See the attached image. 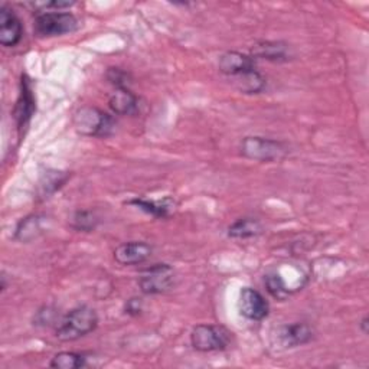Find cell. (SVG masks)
<instances>
[{
    "label": "cell",
    "mask_w": 369,
    "mask_h": 369,
    "mask_svg": "<svg viewBox=\"0 0 369 369\" xmlns=\"http://www.w3.org/2000/svg\"><path fill=\"white\" fill-rule=\"evenodd\" d=\"M99 326V316L89 306H78L68 312L60 321L55 336L62 342L78 341Z\"/></svg>",
    "instance_id": "1"
},
{
    "label": "cell",
    "mask_w": 369,
    "mask_h": 369,
    "mask_svg": "<svg viewBox=\"0 0 369 369\" xmlns=\"http://www.w3.org/2000/svg\"><path fill=\"white\" fill-rule=\"evenodd\" d=\"M72 121L79 134L89 137H107L116 127L113 117L97 107H81Z\"/></svg>",
    "instance_id": "2"
},
{
    "label": "cell",
    "mask_w": 369,
    "mask_h": 369,
    "mask_svg": "<svg viewBox=\"0 0 369 369\" xmlns=\"http://www.w3.org/2000/svg\"><path fill=\"white\" fill-rule=\"evenodd\" d=\"M289 149L283 142L274 138L250 136L241 142V153L244 158L257 162H275L287 155Z\"/></svg>",
    "instance_id": "3"
},
{
    "label": "cell",
    "mask_w": 369,
    "mask_h": 369,
    "mask_svg": "<svg viewBox=\"0 0 369 369\" xmlns=\"http://www.w3.org/2000/svg\"><path fill=\"white\" fill-rule=\"evenodd\" d=\"M231 334L226 328L219 325H198L191 332V345L198 352H216L229 346Z\"/></svg>",
    "instance_id": "4"
},
{
    "label": "cell",
    "mask_w": 369,
    "mask_h": 369,
    "mask_svg": "<svg viewBox=\"0 0 369 369\" xmlns=\"http://www.w3.org/2000/svg\"><path fill=\"white\" fill-rule=\"evenodd\" d=\"M78 19L68 12H42L35 19V32L40 38H54L78 29Z\"/></svg>",
    "instance_id": "5"
},
{
    "label": "cell",
    "mask_w": 369,
    "mask_h": 369,
    "mask_svg": "<svg viewBox=\"0 0 369 369\" xmlns=\"http://www.w3.org/2000/svg\"><path fill=\"white\" fill-rule=\"evenodd\" d=\"M175 282V271L169 264H155L145 270L138 279V286L145 294H162L167 292Z\"/></svg>",
    "instance_id": "6"
},
{
    "label": "cell",
    "mask_w": 369,
    "mask_h": 369,
    "mask_svg": "<svg viewBox=\"0 0 369 369\" xmlns=\"http://www.w3.org/2000/svg\"><path fill=\"white\" fill-rule=\"evenodd\" d=\"M238 307H240V313L244 317L254 321H260L265 319L270 313V304L265 300V297L260 292L251 287H244L240 292Z\"/></svg>",
    "instance_id": "7"
},
{
    "label": "cell",
    "mask_w": 369,
    "mask_h": 369,
    "mask_svg": "<svg viewBox=\"0 0 369 369\" xmlns=\"http://www.w3.org/2000/svg\"><path fill=\"white\" fill-rule=\"evenodd\" d=\"M218 68L224 75L231 78H240L246 74L257 71L255 60L251 55L237 51H229L221 55L218 61Z\"/></svg>",
    "instance_id": "8"
},
{
    "label": "cell",
    "mask_w": 369,
    "mask_h": 369,
    "mask_svg": "<svg viewBox=\"0 0 369 369\" xmlns=\"http://www.w3.org/2000/svg\"><path fill=\"white\" fill-rule=\"evenodd\" d=\"M275 338H277V343L280 346H283L285 349H292L309 343L313 338V329L307 325V323L296 321L277 329Z\"/></svg>",
    "instance_id": "9"
},
{
    "label": "cell",
    "mask_w": 369,
    "mask_h": 369,
    "mask_svg": "<svg viewBox=\"0 0 369 369\" xmlns=\"http://www.w3.org/2000/svg\"><path fill=\"white\" fill-rule=\"evenodd\" d=\"M23 36L22 22L18 15L6 5L0 8V43L6 48H13Z\"/></svg>",
    "instance_id": "10"
},
{
    "label": "cell",
    "mask_w": 369,
    "mask_h": 369,
    "mask_svg": "<svg viewBox=\"0 0 369 369\" xmlns=\"http://www.w3.org/2000/svg\"><path fill=\"white\" fill-rule=\"evenodd\" d=\"M153 254V247L145 241H130L114 250V260L121 265H136L148 261Z\"/></svg>",
    "instance_id": "11"
},
{
    "label": "cell",
    "mask_w": 369,
    "mask_h": 369,
    "mask_svg": "<svg viewBox=\"0 0 369 369\" xmlns=\"http://www.w3.org/2000/svg\"><path fill=\"white\" fill-rule=\"evenodd\" d=\"M109 106L111 111L117 116H130L137 111L138 99L128 88H116L110 97Z\"/></svg>",
    "instance_id": "12"
},
{
    "label": "cell",
    "mask_w": 369,
    "mask_h": 369,
    "mask_svg": "<svg viewBox=\"0 0 369 369\" xmlns=\"http://www.w3.org/2000/svg\"><path fill=\"white\" fill-rule=\"evenodd\" d=\"M255 58H263L272 62H280L289 60V46L283 42H261L253 48V55Z\"/></svg>",
    "instance_id": "13"
},
{
    "label": "cell",
    "mask_w": 369,
    "mask_h": 369,
    "mask_svg": "<svg viewBox=\"0 0 369 369\" xmlns=\"http://www.w3.org/2000/svg\"><path fill=\"white\" fill-rule=\"evenodd\" d=\"M263 233V225L255 218H240L228 228V237L237 240H247L257 237Z\"/></svg>",
    "instance_id": "14"
},
{
    "label": "cell",
    "mask_w": 369,
    "mask_h": 369,
    "mask_svg": "<svg viewBox=\"0 0 369 369\" xmlns=\"http://www.w3.org/2000/svg\"><path fill=\"white\" fill-rule=\"evenodd\" d=\"M35 110V100L32 96V89H31V84L26 79V77L22 78V91H21V97L16 106V120L19 127H23L29 119L32 117Z\"/></svg>",
    "instance_id": "15"
},
{
    "label": "cell",
    "mask_w": 369,
    "mask_h": 369,
    "mask_svg": "<svg viewBox=\"0 0 369 369\" xmlns=\"http://www.w3.org/2000/svg\"><path fill=\"white\" fill-rule=\"evenodd\" d=\"M43 233V218L39 215H31L22 219L16 228L15 238L22 243H29Z\"/></svg>",
    "instance_id": "16"
},
{
    "label": "cell",
    "mask_w": 369,
    "mask_h": 369,
    "mask_svg": "<svg viewBox=\"0 0 369 369\" xmlns=\"http://www.w3.org/2000/svg\"><path fill=\"white\" fill-rule=\"evenodd\" d=\"M85 365L87 358L77 352H60L50 362V366L55 369H79Z\"/></svg>",
    "instance_id": "17"
},
{
    "label": "cell",
    "mask_w": 369,
    "mask_h": 369,
    "mask_svg": "<svg viewBox=\"0 0 369 369\" xmlns=\"http://www.w3.org/2000/svg\"><path fill=\"white\" fill-rule=\"evenodd\" d=\"M265 287L268 293L277 300H286L292 294V290L287 286L286 280L277 271L265 275Z\"/></svg>",
    "instance_id": "18"
},
{
    "label": "cell",
    "mask_w": 369,
    "mask_h": 369,
    "mask_svg": "<svg viewBox=\"0 0 369 369\" xmlns=\"http://www.w3.org/2000/svg\"><path fill=\"white\" fill-rule=\"evenodd\" d=\"M130 205L137 206L138 209H142L156 218H165L169 214V205L163 204V202H156V201H148V199H133L128 202Z\"/></svg>",
    "instance_id": "19"
},
{
    "label": "cell",
    "mask_w": 369,
    "mask_h": 369,
    "mask_svg": "<svg viewBox=\"0 0 369 369\" xmlns=\"http://www.w3.org/2000/svg\"><path fill=\"white\" fill-rule=\"evenodd\" d=\"M99 219L94 212L91 211H78L74 216V228L79 231H92L96 228Z\"/></svg>",
    "instance_id": "20"
},
{
    "label": "cell",
    "mask_w": 369,
    "mask_h": 369,
    "mask_svg": "<svg viewBox=\"0 0 369 369\" xmlns=\"http://www.w3.org/2000/svg\"><path fill=\"white\" fill-rule=\"evenodd\" d=\"M75 4L74 2H58V0H55V2H32L29 4V6H32L36 12H51V9H55L57 12H61L67 8H71L74 6Z\"/></svg>",
    "instance_id": "21"
},
{
    "label": "cell",
    "mask_w": 369,
    "mask_h": 369,
    "mask_svg": "<svg viewBox=\"0 0 369 369\" xmlns=\"http://www.w3.org/2000/svg\"><path fill=\"white\" fill-rule=\"evenodd\" d=\"M107 79L116 87V88H127L130 75L123 71L121 68H110L107 71Z\"/></svg>",
    "instance_id": "22"
},
{
    "label": "cell",
    "mask_w": 369,
    "mask_h": 369,
    "mask_svg": "<svg viewBox=\"0 0 369 369\" xmlns=\"http://www.w3.org/2000/svg\"><path fill=\"white\" fill-rule=\"evenodd\" d=\"M142 312V300L141 299H130L126 306V313L138 314Z\"/></svg>",
    "instance_id": "23"
},
{
    "label": "cell",
    "mask_w": 369,
    "mask_h": 369,
    "mask_svg": "<svg viewBox=\"0 0 369 369\" xmlns=\"http://www.w3.org/2000/svg\"><path fill=\"white\" fill-rule=\"evenodd\" d=\"M360 326H362V331L363 334H368V317H363L362 321H360Z\"/></svg>",
    "instance_id": "24"
}]
</instances>
